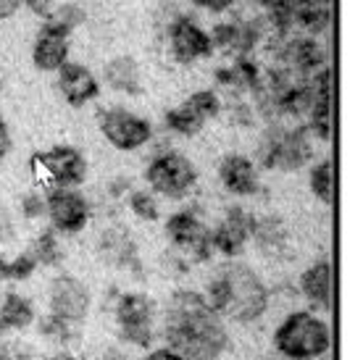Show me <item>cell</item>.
<instances>
[{
    "label": "cell",
    "instance_id": "f1b7e54d",
    "mask_svg": "<svg viewBox=\"0 0 363 360\" xmlns=\"http://www.w3.org/2000/svg\"><path fill=\"white\" fill-rule=\"evenodd\" d=\"M21 213L27 218H43L45 216V198L40 192H29L21 198Z\"/></svg>",
    "mask_w": 363,
    "mask_h": 360
},
{
    "label": "cell",
    "instance_id": "8992f818",
    "mask_svg": "<svg viewBox=\"0 0 363 360\" xmlns=\"http://www.w3.org/2000/svg\"><path fill=\"white\" fill-rule=\"evenodd\" d=\"M35 179L48 189H74L87 176V158L72 145H55L32 155Z\"/></svg>",
    "mask_w": 363,
    "mask_h": 360
},
{
    "label": "cell",
    "instance_id": "83f0119b",
    "mask_svg": "<svg viewBox=\"0 0 363 360\" xmlns=\"http://www.w3.org/2000/svg\"><path fill=\"white\" fill-rule=\"evenodd\" d=\"M37 269H40V266H37L35 255L27 250V252H21V255H16V258H6L3 276L11 281H24V279H29Z\"/></svg>",
    "mask_w": 363,
    "mask_h": 360
},
{
    "label": "cell",
    "instance_id": "484cf974",
    "mask_svg": "<svg viewBox=\"0 0 363 360\" xmlns=\"http://www.w3.org/2000/svg\"><path fill=\"white\" fill-rule=\"evenodd\" d=\"M127 206H129V210H132L137 218H143V221H155L158 213H161L158 198H155L150 189H132L127 198Z\"/></svg>",
    "mask_w": 363,
    "mask_h": 360
},
{
    "label": "cell",
    "instance_id": "2e32d148",
    "mask_svg": "<svg viewBox=\"0 0 363 360\" xmlns=\"http://www.w3.org/2000/svg\"><path fill=\"white\" fill-rule=\"evenodd\" d=\"M218 181H221V187L227 189V192H232V195H237V198L255 195L258 187H261L255 163L247 155H240V153L221 158V163H218Z\"/></svg>",
    "mask_w": 363,
    "mask_h": 360
},
{
    "label": "cell",
    "instance_id": "e0dca14e",
    "mask_svg": "<svg viewBox=\"0 0 363 360\" xmlns=\"http://www.w3.org/2000/svg\"><path fill=\"white\" fill-rule=\"evenodd\" d=\"M300 295L308 300L313 308L327 310L332 305V266L327 258H318L300 274Z\"/></svg>",
    "mask_w": 363,
    "mask_h": 360
},
{
    "label": "cell",
    "instance_id": "ac0fdd59",
    "mask_svg": "<svg viewBox=\"0 0 363 360\" xmlns=\"http://www.w3.org/2000/svg\"><path fill=\"white\" fill-rule=\"evenodd\" d=\"M32 61L40 72H58L69 61V37L43 27L32 45Z\"/></svg>",
    "mask_w": 363,
    "mask_h": 360
},
{
    "label": "cell",
    "instance_id": "3957f363",
    "mask_svg": "<svg viewBox=\"0 0 363 360\" xmlns=\"http://www.w3.org/2000/svg\"><path fill=\"white\" fill-rule=\"evenodd\" d=\"M272 344L284 360H318L332 347V329L313 310H292L274 329Z\"/></svg>",
    "mask_w": 363,
    "mask_h": 360
},
{
    "label": "cell",
    "instance_id": "277c9868",
    "mask_svg": "<svg viewBox=\"0 0 363 360\" xmlns=\"http://www.w3.org/2000/svg\"><path fill=\"white\" fill-rule=\"evenodd\" d=\"M313 158V135L308 126H269L261 142V161L266 169L295 171Z\"/></svg>",
    "mask_w": 363,
    "mask_h": 360
},
{
    "label": "cell",
    "instance_id": "836d02e7",
    "mask_svg": "<svg viewBox=\"0 0 363 360\" xmlns=\"http://www.w3.org/2000/svg\"><path fill=\"white\" fill-rule=\"evenodd\" d=\"M9 150H11V132H9V124L0 116V161L9 155Z\"/></svg>",
    "mask_w": 363,
    "mask_h": 360
},
{
    "label": "cell",
    "instance_id": "cb8c5ba5",
    "mask_svg": "<svg viewBox=\"0 0 363 360\" xmlns=\"http://www.w3.org/2000/svg\"><path fill=\"white\" fill-rule=\"evenodd\" d=\"M32 255H35L37 266H58V263L64 261V250H61V244H58V235H55L53 229H45V232H40L35 237V242H32Z\"/></svg>",
    "mask_w": 363,
    "mask_h": 360
},
{
    "label": "cell",
    "instance_id": "4fadbf2b",
    "mask_svg": "<svg viewBox=\"0 0 363 360\" xmlns=\"http://www.w3.org/2000/svg\"><path fill=\"white\" fill-rule=\"evenodd\" d=\"M169 50H172L174 61L179 63H195L200 58H208L213 53V40L211 32L200 27L195 18L190 16H177L169 24Z\"/></svg>",
    "mask_w": 363,
    "mask_h": 360
},
{
    "label": "cell",
    "instance_id": "9a60e30c",
    "mask_svg": "<svg viewBox=\"0 0 363 360\" xmlns=\"http://www.w3.org/2000/svg\"><path fill=\"white\" fill-rule=\"evenodd\" d=\"M58 92L64 95V100L74 108H82L87 103L100 95V81L95 79V74L82 66V63L66 61L58 69Z\"/></svg>",
    "mask_w": 363,
    "mask_h": 360
},
{
    "label": "cell",
    "instance_id": "f546056e",
    "mask_svg": "<svg viewBox=\"0 0 363 360\" xmlns=\"http://www.w3.org/2000/svg\"><path fill=\"white\" fill-rule=\"evenodd\" d=\"M24 6H27L35 16L48 18L55 11V6H58V3H55V0H24Z\"/></svg>",
    "mask_w": 363,
    "mask_h": 360
},
{
    "label": "cell",
    "instance_id": "30bf717a",
    "mask_svg": "<svg viewBox=\"0 0 363 360\" xmlns=\"http://www.w3.org/2000/svg\"><path fill=\"white\" fill-rule=\"evenodd\" d=\"M100 132L121 153L140 150L153 140V126L147 118L137 116L127 108H118V106L100 116Z\"/></svg>",
    "mask_w": 363,
    "mask_h": 360
},
{
    "label": "cell",
    "instance_id": "7402d4cb",
    "mask_svg": "<svg viewBox=\"0 0 363 360\" xmlns=\"http://www.w3.org/2000/svg\"><path fill=\"white\" fill-rule=\"evenodd\" d=\"M100 252L108 258L111 263H116L121 269H135L137 266V255H135V244L127 237V232L121 229H108L100 237Z\"/></svg>",
    "mask_w": 363,
    "mask_h": 360
},
{
    "label": "cell",
    "instance_id": "ba28073f",
    "mask_svg": "<svg viewBox=\"0 0 363 360\" xmlns=\"http://www.w3.org/2000/svg\"><path fill=\"white\" fill-rule=\"evenodd\" d=\"M166 237L187 263H203L211 258V226L195 208L177 210L166 218Z\"/></svg>",
    "mask_w": 363,
    "mask_h": 360
},
{
    "label": "cell",
    "instance_id": "5b68a950",
    "mask_svg": "<svg viewBox=\"0 0 363 360\" xmlns=\"http://www.w3.org/2000/svg\"><path fill=\"white\" fill-rule=\"evenodd\" d=\"M145 181L153 195H161L166 200H182L198 184V169L187 155L177 150H161L147 161Z\"/></svg>",
    "mask_w": 363,
    "mask_h": 360
},
{
    "label": "cell",
    "instance_id": "8d00e7d4",
    "mask_svg": "<svg viewBox=\"0 0 363 360\" xmlns=\"http://www.w3.org/2000/svg\"><path fill=\"white\" fill-rule=\"evenodd\" d=\"M100 360H129V358L121 350H106L100 355Z\"/></svg>",
    "mask_w": 363,
    "mask_h": 360
},
{
    "label": "cell",
    "instance_id": "44dd1931",
    "mask_svg": "<svg viewBox=\"0 0 363 360\" xmlns=\"http://www.w3.org/2000/svg\"><path fill=\"white\" fill-rule=\"evenodd\" d=\"M35 324V305L32 300L16 292H9L0 300V326L3 332H24Z\"/></svg>",
    "mask_w": 363,
    "mask_h": 360
},
{
    "label": "cell",
    "instance_id": "5bb4252c",
    "mask_svg": "<svg viewBox=\"0 0 363 360\" xmlns=\"http://www.w3.org/2000/svg\"><path fill=\"white\" fill-rule=\"evenodd\" d=\"M253 226H255V218L247 213L245 208H229L227 213L221 216L213 229H211V244H213V250H218L221 255H227V258H237V255H242L245 247L250 244L253 240Z\"/></svg>",
    "mask_w": 363,
    "mask_h": 360
},
{
    "label": "cell",
    "instance_id": "603a6c76",
    "mask_svg": "<svg viewBox=\"0 0 363 360\" xmlns=\"http://www.w3.org/2000/svg\"><path fill=\"white\" fill-rule=\"evenodd\" d=\"M308 187L313 192V198L321 200L324 206H332V200H335V174H332V161L329 158L311 166Z\"/></svg>",
    "mask_w": 363,
    "mask_h": 360
},
{
    "label": "cell",
    "instance_id": "d6986e66",
    "mask_svg": "<svg viewBox=\"0 0 363 360\" xmlns=\"http://www.w3.org/2000/svg\"><path fill=\"white\" fill-rule=\"evenodd\" d=\"M250 242L264 252V255H269V258H279L281 252L287 250V244H290V232H287L284 221L277 216H266L261 221L255 218L253 240Z\"/></svg>",
    "mask_w": 363,
    "mask_h": 360
},
{
    "label": "cell",
    "instance_id": "52a82bcc",
    "mask_svg": "<svg viewBox=\"0 0 363 360\" xmlns=\"http://www.w3.org/2000/svg\"><path fill=\"white\" fill-rule=\"evenodd\" d=\"M118 339L132 347H150L155 337V303L143 292H124L113 303Z\"/></svg>",
    "mask_w": 363,
    "mask_h": 360
},
{
    "label": "cell",
    "instance_id": "4316f807",
    "mask_svg": "<svg viewBox=\"0 0 363 360\" xmlns=\"http://www.w3.org/2000/svg\"><path fill=\"white\" fill-rule=\"evenodd\" d=\"M40 332H43V337H48L50 342L55 344H69L77 337V326L74 324H66V321H61V318H55V315L48 313L43 321H40Z\"/></svg>",
    "mask_w": 363,
    "mask_h": 360
},
{
    "label": "cell",
    "instance_id": "74e56055",
    "mask_svg": "<svg viewBox=\"0 0 363 360\" xmlns=\"http://www.w3.org/2000/svg\"><path fill=\"white\" fill-rule=\"evenodd\" d=\"M0 360H16V355H11L9 350H0Z\"/></svg>",
    "mask_w": 363,
    "mask_h": 360
},
{
    "label": "cell",
    "instance_id": "d4e9b609",
    "mask_svg": "<svg viewBox=\"0 0 363 360\" xmlns=\"http://www.w3.org/2000/svg\"><path fill=\"white\" fill-rule=\"evenodd\" d=\"M82 18H84V13H82L79 6H74V3H64V6H55V11L45 18V24H43V27L55 29V32H61V35L69 37L77 24H82Z\"/></svg>",
    "mask_w": 363,
    "mask_h": 360
},
{
    "label": "cell",
    "instance_id": "8fae6325",
    "mask_svg": "<svg viewBox=\"0 0 363 360\" xmlns=\"http://www.w3.org/2000/svg\"><path fill=\"white\" fill-rule=\"evenodd\" d=\"M218 113H221V98H218V92L198 90V92H192L184 103H179L177 108L166 111L164 124L174 135L192 137L206 126V121L216 118Z\"/></svg>",
    "mask_w": 363,
    "mask_h": 360
},
{
    "label": "cell",
    "instance_id": "e575fe53",
    "mask_svg": "<svg viewBox=\"0 0 363 360\" xmlns=\"http://www.w3.org/2000/svg\"><path fill=\"white\" fill-rule=\"evenodd\" d=\"M21 6L24 0H0V18H11Z\"/></svg>",
    "mask_w": 363,
    "mask_h": 360
},
{
    "label": "cell",
    "instance_id": "ffe728a7",
    "mask_svg": "<svg viewBox=\"0 0 363 360\" xmlns=\"http://www.w3.org/2000/svg\"><path fill=\"white\" fill-rule=\"evenodd\" d=\"M106 84L111 90L124 92V95H140L143 90V74H140V66H137L135 58L129 55H116L106 63Z\"/></svg>",
    "mask_w": 363,
    "mask_h": 360
},
{
    "label": "cell",
    "instance_id": "d590c367",
    "mask_svg": "<svg viewBox=\"0 0 363 360\" xmlns=\"http://www.w3.org/2000/svg\"><path fill=\"white\" fill-rule=\"evenodd\" d=\"M48 360H82V358H77L74 352H69V350H64V347H61V350H55Z\"/></svg>",
    "mask_w": 363,
    "mask_h": 360
},
{
    "label": "cell",
    "instance_id": "6da1fadb",
    "mask_svg": "<svg viewBox=\"0 0 363 360\" xmlns=\"http://www.w3.org/2000/svg\"><path fill=\"white\" fill-rule=\"evenodd\" d=\"M166 347L187 360H218L229 347V332L224 318L208 305L195 289L174 292L164 318Z\"/></svg>",
    "mask_w": 363,
    "mask_h": 360
},
{
    "label": "cell",
    "instance_id": "7a4b0ae2",
    "mask_svg": "<svg viewBox=\"0 0 363 360\" xmlns=\"http://www.w3.org/2000/svg\"><path fill=\"white\" fill-rule=\"evenodd\" d=\"M203 298L221 318L237 324H255L269 310L272 292L250 266L229 261L211 276Z\"/></svg>",
    "mask_w": 363,
    "mask_h": 360
},
{
    "label": "cell",
    "instance_id": "9c48e42d",
    "mask_svg": "<svg viewBox=\"0 0 363 360\" xmlns=\"http://www.w3.org/2000/svg\"><path fill=\"white\" fill-rule=\"evenodd\" d=\"M48 308H50V315L61 318L66 324L79 326L90 315V289H87L84 281H79L72 274L53 276L50 287H48Z\"/></svg>",
    "mask_w": 363,
    "mask_h": 360
},
{
    "label": "cell",
    "instance_id": "d6a6232c",
    "mask_svg": "<svg viewBox=\"0 0 363 360\" xmlns=\"http://www.w3.org/2000/svg\"><path fill=\"white\" fill-rule=\"evenodd\" d=\"M192 6H200V9H208L213 13H221V11H227L235 0H190Z\"/></svg>",
    "mask_w": 363,
    "mask_h": 360
},
{
    "label": "cell",
    "instance_id": "4dcf8cb0",
    "mask_svg": "<svg viewBox=\"0 0 363 360\" xmlns=\"http://www.w3.org/2000/svg\"><path fill=\"white\" fill-rule=\"evenodd\" d=\"M11 237H13V218L6 210V206L0 203V247L6 242H11Z\"/></svg>",
    "mask_w": 363,
    "mask_h": 360
},
{
    "label": "cell",
    "instance_id": "1f68e13d",
    "mask_svg": "<svg viewBox=\"0 0 363 360\" xmlns=\"http://www.w3.org/2000/svg\"><path fill=\"white\" fill-rule=\"evenodd\" d=\"M143 360H187L184 355H179L177 350H172V347H155V350H150Z\"/></svg>",
    "mask_w": 363,
    "mask_h": 360
},
{
    "label": "cell",
    "instance_id": "7c38bea8",
    "mask_svg": "<svg viewBox=\"0 0 363 360\" xmlns=\"http://www.w3.org/2000/svg\"><path fill=\"white\" fill-rule=\"evenodd\" d=\"M45 216L55 235H79L90 221V203L77 189H48Z\"/></svg>",
    "mask_w": 363,
    "mask_h": 360
}]
</instances>
